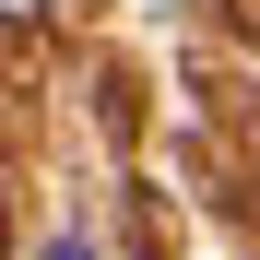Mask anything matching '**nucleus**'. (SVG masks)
I'll return each instance as SVG.
<instances>
[{"instance_id": "1", "label": "nucleus", "mask_w": 260, "mask_h": 260, "mask_svg": "<svg viewBox=\"0 0 260 260\" xmlns=\"http://www.w3.org/2000/svg\"><path fill=\"white\" fill-rule=\"evenodd\" d=\"M48 260H95V248H83V237H59V248H48Z\"/></svg>"}]
</instances>
